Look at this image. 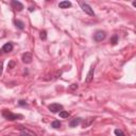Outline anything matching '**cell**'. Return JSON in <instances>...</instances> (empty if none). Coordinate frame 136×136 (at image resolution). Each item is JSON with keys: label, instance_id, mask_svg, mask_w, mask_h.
<instances>
[{"label": "cell", "instance_id": "cell-1", "mask_svg": "<svg viewBox=\"0 0 136 136\" xmlns=\"http://www.w3.org/2000/svg\"><path fill=\"white\" fill-rule=\"evenodd\" d=\"M2 116L6 120H10V121H14V120H17L19 118H22V115H20V114H14V113L10 112L9 110H3L2 111Z\"/></svg>", "mask_w": 136, "mask_h": 136}, {"label": "cell", "instance_id": "cell-2", "mask_svg": "<svg viewBox=\"0 0 136 136\" xmlns=\"http://www.w3.org/2000/svg\"><path fill=\"white\" fill-rule=\"evenodd\" d=\"M80 5H81L82 10L84 11V12H85L86 14H88V15H90V16H94V15H95L94 10H93L92 8H90L87 3H85V2H81V3H80Z\"/></svg>", "mask_w": 136, "mask_h": 136}, {"label": "cell", "instance_id": "cell-3", "mask_svg": "<svg viewBox=\"0 0 136 136\" xmlns=\"http://www.w3.org/2000/svg\"><path fill=\"white\" fill-rule=\"evenodd\" d=\"M105 36H106L105 32H103V31H97V32L94 34V39H95L96 42H102V40L105 38Z\"/></svg>", "mask_w": 136, "mask_h": 136}, {"label": "cell", "instance_id": "cell-4", "mask_svg": "<svg viewBox=\"0 0 136 136\" xmlns=\"http://www.w3.org/2000/svg\"><path fill=\"white\" fill-rule=\"evenodd\" d=\"M48 108L52 112V113H59L61 111H63V105L59 104V103H52L48 106Z\"/></svg>", "mask_w": 136, "mask_h": 136}, {"label": "cell", "instance_id": "cell-5", "mask_svg": "<svg viewBox=\"0 0 136 136\" xmlns=\"http://www.w3.org/2000/svg\"><path fill=\"white\" fill-rule=\"evenodd\" d=\"M21 60H22V62L26 63V64H30L32 62V54L30 52L24 53V54H22V56H21Z\"/></svg>", "mask_w": 136, "mask_h": 136}, {"label": "cell", "instance_id": "cell-6", "mask_svg": "<svg viewBox=\"0 0 136 136\" xmlns=\"http://www.w3.org/2000/svg\"><path fill=\"white\" fill-rule=\"evenodd\" d=\"M13 50V44L12 43H6L1 49V53H8Z\"/></svg>", "mask_w": 136, "mask_h": 136}, {"label": "cell", "instance_id": "cell-7", "mask_svg": "<svg viewBox=\"0 0 136 136\" xmlns=\"http://www.w3.org/2000/svg\"><path fill=\"white\" fill-rule=\"evenodd\" d=\"M94 72H95V67L93 66L92 68H90V70H89V72L87 73V77H86V83H90L92 82V80H93V78H94Z\"/></svg>", "mask_w": 136, "mask_h": 136}, {"label": "cell", "instance_id": "cell-8", "mask_svg": "<svg viewBox=\"0 0 136 136\" xmlns=\"http://www.w3.org/2000/svg\"><path fill=\"white\" fill-rule=\"evenodd\" d=\"M12 5H13L17 11H21L22 9H24V4H22L21 2H19V1H16V0H13V1H12Z\"/></svg>", "mask_w": 136, "mask_h": 136}, {"label": "cell", "instance_id": "cell-9", "mask_svg": "<svg viewBox=\"0 0 136 136\" xmlns=\"http://www.w3.org/2000/svg\"><path fill=\"white\" fill-rule=\"evenodd\" d=\"M80 123H81V118H74V119H72V120L70 121L69 126H70L71 128H76V127H78Z\"/></svg>", "mask_w": 136, "mask_h": 136}, {"label": "cell", "instance_id": "cell-10", "mask_svg": "<svg viewBox=\"0 0 136 136\" xmlns=\"http://www.w3.org/2000/svg\"><path fill=\"white\" fill-rule=\"evenodd\" d=\"M59 6L61 9H68V8L71 6V2L70 1H62V2L59 3Z\"/></svg>", "mask_w": 136, "mask_h": 136}, {"label": "cell", "instance_id": "cell-11", "mask_svg": "<svg viewBox=\"0 0 136 136\" xmlns=\"http://www.w3.org/2000/svg\"><path fill=\"white\" fill-rule=\"evenodd\" d=\"M14 24H15V26H16L19 30H24V29H25V24H24V22H22L21 20H15Z\"/></svg>", "mask_w": 136, "mask_h": 136}, {"label": "cell", "instance_id": "cell-12", "mask_svg": "<svg viewBox=\"0 0 136 136\" xmlns=\"http://www.w3.org/2000/svg\"><path fill=\"white\" fill-rule=\"evenodd\" d=\"M94 118H87L85 121H84V123H83V128H87V127H89L90 124H92L93 122H94Z\"/></svg>", "mask_w": 136, "mask_h": 136}, {"label": "cell", "instance_id": "cell-13", "mask_svg": "<svg viewBox=\"0 0 136 136\" xmlns=\"http://www.w3.org/2000/svg\"><path fill=\"white\" fill-rule=\"evenodd\" d=\"M19 136H35V134H33V133L30 132L29 130H22Z\"/></svg>", "mask_w": 136, "mask_h": 136}, {"label": "cell", "instance_id": "cell-14", "mask_svg": "<svg viewBox=\"0 0 136 136\" xmlns=\"http://www.w3.org/2000/svg\"><path fill=\"white\" fill-rule=\"evenodd\" d=\"M51 127L54 128V129H59V128L61 127V122H60V120H54V121L51 123Z\"/></svg>", "mask_w": 136, "mask_h": 136}, {"label": "cell", "instance_id": "cell-15", "mask_svg": "<svg viewBox=\"0 0 136 136\" xmlns=\"http://www.w3.org/2000/svg\"><path fill=\"white\" fill-rule=\"evenodd\" d=\"M68 116H69V113L66 112V111H61L60 112V117L61 118H68Z\"/></svg>", "mask_w": 136, "mask_h": 136}, {"label": "cell", "instance_id": "cell-16", "mask_svg": "<svg viewBox=\"0 0 136 136\" xmlns=\"http://www.w3.org/2000/svg\"><path fill=\"white\" fill-rule=\"evenodd\" d=\"M39 37H40L42 40H45V39L47 38V32L46 31H42L40 34H39Z\"/></svg>", "mask_w": 136, "mask_h": 136}, {"label": "cell", "instance_id": "cell-17", "mask_svg": "<svg viewBox=\"0 0 136 136\" xmlns=\"http://www.w3.org/2000/svg\"><path fill=\"white\" fill-rule=\"evenodd\" d=\"M114 132H115V135H116V136H124V133H123L121 130H119V129H116Z\"/></svg>", "mask_w": 136, "mask_h": 136}, {"label": "cell", "instance_id": "cell-18", "mask_svg": "<svg viewBox=\"0 0 136 136\" xmlns=\"http://www.w3.org/2000/svg\"><path fill=\"white\" fill-rule=\"evenodd\" d=\"M117 42H118V36H117V35H114V36L112 37V39H111V43H112L113 45H116Z\"/></svg>", "mask_w": 136, "mask_h": 136}, {"label": "cell", "instance_id": "cell-19", "mask_svg": "<svg viewBox=\"0 0 136 136\" xmlns=\"http://www.w3.org/2000/svg\"><path fill=\"white\" fill-rule=\"evenodd\" d=\"M14 66H15V62H14V61H11V62L9 63V65H8V68H9V69H12Z\"/></svg>", "mask_w": 136, "mask_h": 136}, {"label": "cell", "instance_id": "cell-20", "mask_svg": "<svg viewBox=\"0 0 136 136\" xmlns=\"http://www.w3.org/2000/svg\"><path fill=\"white\" fill-rule=\"evenodd\" d=\"M69 88H70V90H74V89L78 88V84H71Z\"/></svg>", "mask_w": 136, "mask_h": 136}, {"label": "cell", "instance_id": "cell-21", "mask_svg": "<svg viewBox=\"0 0 136 136\" xmlns=\"http://www.w3.org/2000/svg\"><path fill=\"white\" fill-rule=\"evenodd\" d=\"M18 103H19V105H22V106H24V105H27V102L24 101V100H20V101L18 102Z\"/></svg>", "mask_w": 136, "mask_h": 136}, {"label": "cell", "instance_id": "cell-22", "mask_svg": "<svg viewBox=\"0 0 136 136\" xmlns=\"http://www.w3.org/2000/svg\"><path fill=\"white\" fill-rule=\"evenodd\" d=\"M2 66H3V63L0 62V74H1V72H2Z\"/></svg>", "mask_w": 136, "mask_h": 136}, {"label": "cell", "instance_id": "cell-23", "mask_svg": "<svg viewBox=\"0 0 136 136\" xmlns=\"http://www.w3.org/2000/svg\"><path fill=\"white\" fill-rule=\"evenodd\" d=\"M6 136H9V135H6Z\"/></svg>", "mask_w": 136, "mask_h": 136}]
</instances>
